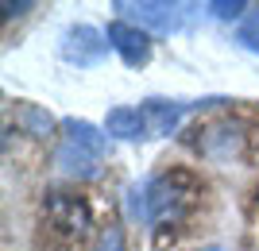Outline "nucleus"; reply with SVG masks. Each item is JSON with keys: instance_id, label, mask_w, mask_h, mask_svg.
Listing matches in <instances>:
<instances>
[{"instance_id": "12", "label": "nucleus", "mask_w": 259, "mask_h": 251, "mask_svg": "<svg viewBox=\"0 0 259 251\" xmlns=\"http://www.w3.org/2000/svg\"><path fill=\"white\" fill-rule=\"evenodd\" d=\"M209 8H213L221 20H236V16H244V12H248V4H244V0H236V4H225V0H217V4H209Z\"/></svg>"}, {"instance_id": "14", "label": "nucleus", "mask_w": 259, "mask_h": 251, "mask_svg": "<svg viewBox=\"0 0 259 251\" xmlns=\"http://www.w3.org/2000/svg\"><path fill=\"white\" fill-rule=\"evenodd\" d=\"M248 213H251V220L259 224V182H255V189H251V197H248Z\"/></svg>"}, {"instance_id": "6", "label": "nucleus", "mask_w": 259, "mask_h": 251, "mask_svg": "<svg viewBox=\"0 0 259 251\" xmlns=\"http://www.w3.org/2000/svg\"><path fill=\"white\" fill-rule=\"evenodd\" d=\"M108 43L116 46V55L124 58L128 66H143L147 58H151V39H147L140 27L124 23V20L108 23Z\"/></svg>"}, {"instance_id": "13", "label": "nucleus", "mask_w": 259, "mask_h": 251, "mask_svg": "<svg viewBox=\"0 0 259 251\" xmlns=\"http://www.w3.org/2000/svg\"><path fill=\"white\" fill-rule=\"evenodd\" d=\"M97 251H124V236H120V228H105Z\"/></svg>"}, {"instance_id": "15", "label": "nucleus", "mask_w": 259, "mask_h": 251, "mask_svg": "<svg viewBox=\"0 0 259 251\" xmlns=\"http://www.w3.org/2000/svg\"><path fill=\"white\" fill-rule=\"evenodd\" d=\"M201 251H232V247H221V243H213V247H201Z\"/></svg>"}, {"instance_id": "11", "label": "nucleus", "mask_w": 259, "mask_h": 251, "mask_svg": "<svg viewBox=\"0 0 259 251\" xmlns=\"http://www.w3.org/2000/svg\"><path fill=\"white\" fill-rule=\"evenodd\" d=\"M240 43L248 46V51H259V12H251L244 27H240Z\"/></svg>"}, {"instance_id": "3", "label": "nucleus", "mask_w": 259, "mask_h": 251, "mask_svg": "<svg viewBox=\"0 0 259 251\" xmlns=\"http://www.w3.org/2000/svg\"><path fill=\"white\" fill-rule=\"evenodd\" d=\"M93 228V213H89L85 197L66 193V189H51L43 197V236L58 247H74L81 243Z\"/></svg>"}, {"instance_id": "8", "label": "nucleus", "mask_w": 259, "mask_h": 251, "mask_svg": "<svg viewBox=\"0 0 259 251\" xmlns=\"http://www.w3.org/2000/svg\"><path fill=\"white\" fill-rule=\"evenodd\" d=\"M140 112H143V124H147V135H170L186 109L174 105V101H147Z\"/></svg>"}, {"instance_id": "5", "label": "nucleus", "mask_w": 259, "mask_h": 251, "mask_svg": "<svg viewBox=\"0 0 259 251\" xmlns=\"http://www.w3.org/2000/svg\"><path fill=\"white\" fill-rule=\"evenodd\" d=\"M108 51V35H101L89 23H77L62 35V58L74 66H97Z\"/></svg>"}, {"instance_id": "9", "label": "nucleus", "mask_w": 259, "mask_h": 251, "mask_svg": "<svg viewBox=\"0 0 259 251\" xmlns=\"http://www.w3.org/2000/svg\"><path fill=\"white\" fill-rule=\"evenodd\" d=\"M105 131L116 139H147V124L140 109H112L105 120Z\"/></svg>"}, {"instance_id": "1", "label": "nucleus", "mask_w": 259, "mask_h": 251, "mask_svg": "<svg viewBox=\"0 0 259 251\" xmlns=\"http://www.w3.org/2000/svg\"><path fill=\"white\" fill-rule=\"evenodd\" d=\"M143 186H147V220L159 224V228H174V224L194 209L197 193H201L197 174L186 170V166H174V170L151 178V182H143Z\"/></svg>"}, {"instance_id": "10", "label": "nucleus", "mask_w": 259, "mask_h": 251, "mask_svg": "<svg viewBox=\"0 0 259 251\" xmlns=\"http://www.w3.org/2000/svg\"><path fill=\"white\" fill-rule=\"evenodd\" d=\"M16 120H20V128L27 131V135H51V124H54V120H51V112L35 109V105H23Z\"/></svg>"}, {"instance_id": "4", "label": "nucleus", "mask_w": 259, "mask_h": 251, "mask_svg": "<svg viewBox=\"0 0 259 251\" xmlns=\"http://www.w3.org/2000/svg\"><path fill=\"white\" fill-rule=\"evenodd\" d=\"M197 151L205 155L209 163H232V159L244 155V135L228 120L205 124V128H197Z\"/></svg>"}, {"instance_id": "2", "label": "nucleus", "mask_w": 259, "mask_h": 251, "mask_svg": "<svg viewBox=\"0 0 259 251\" xmlns=\"http://www.w3.org/2000/svg\"><path fill=\"white\" fill-rule=\"evenodd\" d=\"M101 163H105V135L89 120H66L62 139L54 151V166L66 178H97Z\"/></svg>"}, {"instance_id": "7", "label": "nucleus", "mask_w": 259, "mask_h": 251, "mask_svg": "<svg viewBox=\"0 0 259 251\" xmlns=\"http://www.w3.org/2000/svg\"><path fill=\"white\" fill-rule=\"evenodd\" d=\"M116 12L132 16L136 23H147V27H155V31H174V27H178V4H155V0L128 4V0H120Z\"/></svg>"}]
</instances>
